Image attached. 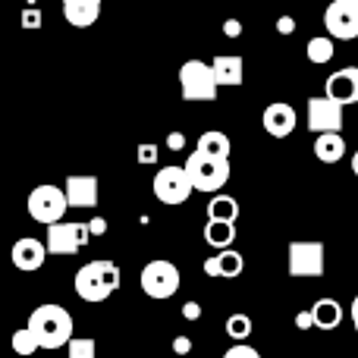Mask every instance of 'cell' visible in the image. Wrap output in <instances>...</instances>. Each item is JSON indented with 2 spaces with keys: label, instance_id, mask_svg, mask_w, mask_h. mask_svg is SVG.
I'll list each match as a JSON object with an SVG mask.
<instances>
[{
  "label": "cell",
  "instance_id": "44dd1931",
  "mask_svg": "<svg viewBox=\"0 0 358 358\" xmlns=\"http://www.w3.org/2000/svg\"><path fill=\"white\" fill-rule=\"evenodd\" d=\"M204 157H217V161H229V151H233V145H229V136H223L220 129H210L204 132L201 138H198V148Z\"/></svg>",
  "mask_w": 358,
  "mask_h": 358
},
{
  "label": "cell",
  "instance_id": "ab89813d",
  "mask_svg": "<svg viewBox=\"0 0 358 358\" xmlns=\"http://www.w3.org/2000/svg\"><path fill=\"white\" fill-rule=\"evenodd\" d=\"M349 3H352V6H355V10H358V0H349Z\"/></svg>",
  "mask_w": 358,
  "mask_h": 358
},
{
  "label": "cell",
  "instance_id": "f546056e",
  "mask_svg": "<svg viewBox=\"0 0 358 358\" xmlns=\"http://www.w3.org/2000/svg\"><path fill=\"white\" fill-rule=\"evenodd\" d=\"M22 29H41V10L25 6V10H22Z\"/></svg>",
  "mask_w": 358,
  "mask_h": 358
},
{
  "label": "cell",
  "instance_id": "e575fe53",
  "mask_svg": "<svg viewBox=\"0 0 358 358\" xmlns=\"http://www.w3.org/2000/svg\"><path fill=\"white\" fill-rule=\"evenodd\" d=\"M173 352H176V355L192 352V340H189V336H179V340H173Z\"/></svg>",
  "mask_w": 358,
  "mask_h": 358
},
{
  "label": "cell",
  "instance_id": "1f68e13d",
  "mask_svg": "<svg viewBox=\"0 0 358 358\" xmlns=\"http://www.w3.org/2000/svg\"><path fill=\"white\" fill-rule=\"evenodd\" d=\"M223 35H227V38H239L242 35V22H239V19H227V22H223Z\"/></svg>",
  "mask_w": 358,
  "mask_h": 358
},
{
  "label": "cell",
  "instance_id": "9c48e42d",
  "mask_svg": "<svg viewBox=\"0 0 358 358\" xmlns=\"http://www.w3.org/2000/svg\"><path fill=\"white\" fill-rule=\"evenodd\" d=\"M324 242H292L289 245V273L292 277H321L324 273Z\"/></svg>",
  "mask_w": 358,
  "mask_h": 358
},
{
  "label": "cell",
  "instance_id": "d6a6232c",
  "mask_svg": "<svg viewBox=\"0 0 358 358\" xmlns=\"http://www.w3.org/2000/svg\"><path fill=\"white\" fill-rule=\"evenodd\" d=\"M167 148L170 151H182L185 148V136H182V132H170V136H167Z\"/></svg>",
  "mask_w": 358,
  "mask_h": 358
},
{
  "label": "cell",
  "instance_id": "9a60e30c",
  "mask_svg": "<svg viewBox=\"0 0 358 358\" xmlns=\"http://www.w3.org/2000/svg\"><path fill=\"white\" fill-rule=\"evenodd\" d=\"M44 258H48V245H44L41 239H35V236H25V239H19L16 245H13L10 252V261L16 271H41L44 267Z\"/></svg>",
  "mask_w": 358,
  "mask_h": 358
},
{
  "label": "cell",
  "instance_id": "277c9868",
  "mask_svg": "<svg viewBox=\"0 0 358 358\" xmlns=\"http://www.w3.org/2000/svg\"><path fill=\"white\" fill-rule=\"evenodd\" d=\"M182 167H185V173H189V182L195 192H210V195H217L229 179V161L204 157L201 151L189 155V161H185Z\"/></svg>",
  "mask_w": 358,
  "mask_h": 358
},
{
  "label": "cell",
  "instance_id": "f1b7e54d",
  "mask_svg": "<svg viewBox=\"0 0 358 358\" xmlns=\"http://www.w3.org/2000/svg\"><path fill=\"white\" fill-rule=\"evenodd\" d=\"M138 164H145V167H151V164H157V145H151V142H145V145H138Z\"/></svg>",
  "mask_w": 358,
  "mask_h": 358
},
{
  "label": "cell",
  "instance_id": "ac0fdd59",
  "mask_svg": "<svg viewBox=\"0 0 358 358\" xmlns=\"http://www.w3.org/2000/svg\"><path fill=\"white\" fill-rule=\"evenodd\" d=\"M242 267H245V258L233 248H220L214 258L204 261V273L208 277H239Z\"/></svg>",
  "mask_w": 358,
  "mask_h": 358
},
{
  "label": "cell",
  "instance_id": "7c38bea8",
  "mask_svg": "<svg viewBox=\"0 0 358 358\" xmlns=\"http://www.w3.org/2000/svg\"><path fill=\"white\" fill-rule=\"evenodd\" d=\"M261 123H264V132L273 138H286L292 136V129L299 126V113L292 104H286V101H273V104L264 107V117H261Z\"/></svg>",
  "mask_w": 358,
  "mask_h": 358
},
{
  "label": "cell",
  "instance_id": "836d02e7",
  "mask_svg": "<svg viewBox=\"0 0 358 358\" xmlns=\"http://www.w3.org/2000/svg\"><path fill=\"white\" fill-rule=\"evenodd\" d=\"M88 233H92V236H104L107 233V220H104V217H94V220L88 223Z\"/></svg>",
  "mask_w": 358,
  "mask_h": 358
},
{
  "label": "cell",
  "instance_id": "8992f818",
  "mask_svg": "<svg viewBox=\"0 0 358 358\" xmlns=\"http://www.w3.org/2000/svg\"><path fill=\"white\" fill-rule=\"evenodd\" d=\"M69 210V201H66V192L60 185H35L29 192V214L35 223H50L63 220V214Z\"/></svg>",
  "mask_w": 358,
  "mask_h": 358
},
{
  "label": "cell",
  "instance_id": "74e56055",
  "mask_svg": "<svg viewBox=\"0 0 358 358\" xmlns=\"http://www.w3.org/2000/svg\"><path fill=\"white\" fill-rule=\"evenodd\" d=\"M352 324H355V330H358V296L352 299Z\"/></svg>",
  "mask_w": 358,
  "mask_h": 358
},
{
  "label": "cell",
  "instance_id": "4316f807",
  "mask_svg": "<svg viewBox=\"0 0 358 358\" xmlns=\"http://www.w3.org/2000/svg\"><path fill=\"white\" fill-rule=\"evenodd\" d=\"M66 355L69 358H98V343L92 336H73L66 343Z\"/></svg>",
  "mask_w": 358,
  "mask_h": 358
},
{
  "label": "cell",
  "instance_id": "f35d334b",
  "mask_svg": "<svg viewBox=\"0 0 358 358\" xmlns=\"http://www.w3.org/2000/svg\"><path fill=\"white\" fill-rule=\"evenodd\" d=\"M352 173L358 176V151H355V157H352Z\"/></svg>",
  "mask_w": 358,
  "mask_h": 358
},
{
  "label": "cell",
  "instance_id": "ba28073f",
  "mask_svg": "<svg viewBox=\"0 0 358 358\" xmlns=\"http://www.w3.org/2000/svg\"><path fill=\"white\" fill-rule=\"evenodd\" d=\"M192 182H189V173H185V167H161L155 173V195L157 201L164 204H185L192 198Z\"/></svg>",
  "mask_w": 358,
  "mask_h": 358
},
{
  "label": "cell",
  "instance_id": "d590c367",
  "mask_svg": "<svg viewBox=\"0 0 358 358\" xmlns=\"http://www.w3.org/2000/svg\"><path fill=\"white\" fill-rule=\"evenodd\" d=\"M296 327H299V330L315 327V317H311V311H302V315H296Z\"/></svg>",
  "mask_w": 358,
  "mask_h": 358
},
{
  "label": "cell",
  "instance_id": "7402d4cb",
  "mask_svg": "<svg viewBox=\"0 0 358 358\" xmlns=\"http://www.w3.org/2000/svg\"><path fill=\"white\" fill-rule=\"evenodd\" d=\"M204 239H208V245H214V248H229L233 239H236V223L208 220V227H204Z\"/></svg>",
  "mask_w": 358,
  "mask_h": 358
},
{
  "label": "cell",
  "instance_id": "30bf717a",
  "mask_svg": "<svg viewBox=\"0 0 358 358\" xmlns=\"http://www.w3.org/2000/svg\"><path fill=\"white\" fill-rule=\"evenodd\" d=\"M324 25H327L334 41H352L358 38V10L349 0H334L324 10Z\"/></svg>",
  "mask_w": 358,
  "mask_h": 358
},
{
  "label": "cell",
  "instance_id": "8fae6325",
  "mask_svg": "<svg viewBox=\"0 0 358 358\" xmlns=\"http://www.w3.org/2000/svg\"><path fill=\"white\" fill-rule=\"evenodd\" d=\"M305 117H308V129L311 132H340L343 129V104H336L334 98H311L308 101V110H305Z\"/></svg>",
  "mask_w": 358,
  "mask_h": 358
},
{
  "label": "cell",
  "instance_id": "d4e9b609",
  "mask_svg": "<svg viewBox=\"0 0 358 358\" xmlns=\"http://www.w3.org/2000/svg\"><path fill=\"white\" fill-rule=\"evenodd\" d=\"M10 346H13V352H16L19 358H29V355L38 352V340H35V334H31L29 327H19L16 334H13Z\"/></svg>",
  "mask_w": 358,
  "mask_h": 358
},
{
  "label": "cell",
  "instance_id": "5bb4252c",
  "mask_svg": "<svg viewBox=\"0 0 358 358\" xmlns=\"http://www.w3.org/2000/svg\"><path fill=\"white\" fill-rule=\"evenodd\" d=\"M324 94L334 98L336 104H358V66L336 69L327 82H324Z\"/></svg>",
  "mask_w": 358,
  "mask_h": 358
},
{
  "label": "cell",
  "instance_id": "603a6c76",
  "mask_svg": "<svg viewBox=\"0 0 358 358\" xmlns=\"http://www.w3.org/2000/svg\"><path fill=\"white\" fill-rule=\"evenodd\" d=\"M336 54V44L330 35H315L308 44H305V57H308L315 66H324V63H330Z\"/></svg>",
  "mask_w": 358,
  "mask_h": 358
},
{
  "label": "cell",
  "instance_id": "2e32d148",
  "mask_svg": "<svg viewBox=\"0 0 358 358\" xmlns=\"http://www.w3.org/2000/svg\"><path fill=\"white\" fill-rule=\"evenodd\" d=\"M63 3V19L73 29H92L101 16V3L104 0H60Z\"/></svg>",
  "mask_w": 358,
  "mask_h": 358
},
{
  "label": "cell",
  "instance_id": "52a82bcc",
  "mask_svg": "<svg viewBox=\"0 0 358 358\" xmlns=\"http://www.w3.org/2000/svg\"><path fill=\"white\" fill-rule=\"evenodd\" d=\"M92 233H88V223H66L57 220L48 227V255H76L79 248L88 245Z\"/></svg>",
  "mask_w": 358,
  "mask_h": 358
},
{
  "label": "cell",
  "instance_id": "6da1fadb",
  "mask_svg": "<svg viewBox=\"0 0 358 358\" xmlns=\"http://www.w3.org/2000/svg\"><path fill=\"white\" fill-rule=\"evenodd\" d=\"M29 330L35 334L38 349H63L73 340V317L63 305H38L29 317Z\"/></svg>",
  "mask_w": 358,
  "mask_h": 358
},
{
  "label": "cell",
  "instance_id": "d6986e66",
  "mask_svg": "<svg viewBox=\"0 0 358 358\" xmlns=\"http://www.w3.org/2000/svg\"><path fill=\"white\" fill-rule=\"evenodd\" d=\"M315 157L321 164H336L346 157V138L340 132H321L315 138Z\"/></svg>",
  "mask_w": 358,
  "mask_h": 358
},
{
  "label": "cell",
  "instance_id": "ffe728a7",
  "mask_svg": "<svg viewBox=\"0 0 358 358\" xmlns=\"http://www.w3.org/2000/svg\"><path fill=\"white\" fill-rule=\"evenodd\" d=\"M311 317H315V327L321 330H336L343 321V305L336 299H317L311 305Z\"/></svg>",
  "mask_w": 358,
  "mask_h": 358
},
{
  "label": "cell",
  "instance_id": "60d3db41",
  "mask_svg": "<svg viewBox=\"0 0 358 358\" xmlns=\"http://www.w3.org/2000/svg\"><path fill=\"white\" fill-rule=\"evenodd\" d=\"M355 280H358V264H355Z\"/></svg>",
  "mask_w": 358,
  "mask_h": 358
},
{
  "label": "cell",
  "instance_id": "3957f363",
  "mask_svg": "<svg viewBox=\"0 0 358 358\" xmlns=\"http://www.w3.org/2000/svg\"><path fill=\"white\" fill-rule=\"evenodd\" d=\"M217 85L214 69L204 60H185L179 66V94L182 101H217Z\"/></svg>",
  "mask_w": 358,
  "mask_h": 358
},
{
  "label": "cell",
  "instance_id": "8d00e7d4",
  "mask_svg": "<svg viewBox=\"0 0 358 358\" xmlns=\"http://www.w3.org/2000/svg\"><path fill=\"white\" fill-rule=\"evenodd\" d=\"M182 315H185V321H198V315H201V308H198V302H185Z\"/></svg>",
  "mask_w": 358,
  "mask_h": 358
},
{
  "label": "cell",
  "instance_id": "83f0119b",
  "mask_svg": "<svg viewBox=\"0 0 358 358\" xmlns=\"http://www.w3.org/2000/svg\"><path fill=\"white\" fill-rule=\"evenodd\" d=\"M223 358H261V352L258 349H252V346H245V343H236V346L227 349V355Z\"/></svg>",
  "mask_w": 358,
  "mask_h": 358
},
{
  "label": "cell",
  "instance_id": "5b68a950",
  "mask_svg": "<svg viewBox=\"0 0 358 358\" xmlns=\"http://www.w3.org/2000/svg\"><path fill=\"white\" fill-rule=\"evenodd\" d=\"M138 283H142V292L148 299H173L179 289V267L173 261H148L138 273Z\"/></svg>",
  "mask_w": 358,
  "mask_h": 358
},
{
  "label": "cell",
  "instance_id": "4dcf8cb0",
  "mask_svg": "<svg viewBox=\"0 0 358 358\" xmlns=\"http://www.w3.org/2000/svg\"><path fill=\"white\" fill-rule=\"evenodd\" d=\"M277 31H280V35H292V31H296V19H292V16H280L277 19Z\"/></svg>",
  "mask_w": 358,
  "mask_h": 358
},
{
  "label": "cell",
  "instance_id": "e0dca14e",
  "mask_svg": "<svg viewBox=\"0 0 358 358\" xmlns=\"http://www.w3.org/2000/svg\"><path fill=\"white\" fill-rule=\"evenodd\" d=\"M210 69H214V79L217 85H229V88H239L245 82V63H242L239 54H220L210 60Z\"/></svg>",
  "mask_w": 358,
  "mask_h": 358
},
{
  "label": "cell",
  "instance_id": "4fadbf2b",
  "mask_svg": "<svg viewBox=\"0 0 358 358\" xmlns=\"http://www.w3.org/2000/svg\"><path fill=\"white\" fill-rule=\"evenodd\" d=\"M98 189H101L98 176H92V173L66 176V185H63L69 208H79V210H92L98 204Z\"/></svg>",
  "mask_w": 358,
  "mask_h": 358
},
{
  "label": "cell",
  "instance_id": "cb8c5ba5",
  "mask_svg": "<svg viewBox=\"0 0 358 358\" xmlns=\"http://www.w3.org/2000/svg\"><path fill=\"white\" fill-rule=\"evenodd\" d=\"M239 217V201L233 195H214L208 204V220H229L236 223Z\"/></svg>",
  "mask_w": 358,
  "mask_h": 358
},
{
  "label": "cell",
  "instance_id": "7a4b0ae2",
  "mask_svg": "<svg viewBox=\"0 0 358 358\" xmlns=\"http://www.w3.org/2000/svg\"><path fill=\"white\" fill-rule=\"evenodd\" d=\"M120 289V267L113 261H88L76 273V296L82 302H107Z\"/></svg>",
  "mask_w": 358,
  "mask_h": 358
},
{
  "label": "cell",
  "instance_id": "484cf974",
  "mask_svg": "<svg viewBox=\"0 0 358 358\" xmlns=\"http://www.w3.org/2000/svg\"><path fill=\"white\" fill-rule=\"evenodd\" d=\"M227 336L236 343H245L252 336V317L248 315H229L227 317Z\"/></svg>",
  "mask_w": 358,
  "mask_h": 358
},
{
  "label": "cell",
  "instance_id": "b9f144b4",
  "mask_svg": "<svg viewBox=\"0 0 358 358\" xmlns=\"http://www.w3.org/2000/svg\"><path fill=\"white\" fill-rule=\"evenodd\" d=\"M220 358H223V355H220Z\"/></svg>",
  "mask_w": 358,
  "mask_h": 358
}]
</instances>
